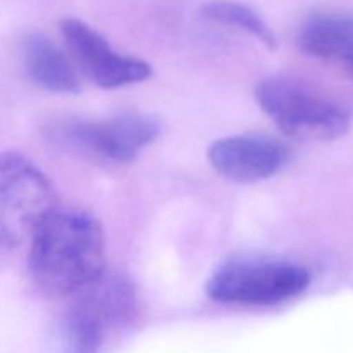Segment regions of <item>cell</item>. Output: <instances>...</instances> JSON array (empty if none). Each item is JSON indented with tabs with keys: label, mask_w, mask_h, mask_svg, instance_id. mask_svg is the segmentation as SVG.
Masks as SVG:
<instances>
[{
	"label": "cell",
	"mask_w": 353,
	"mask_h": 353,
	"mask_svg": "<svg viewBox=\"0 0 353 353\" xmlns=\"http://www.w3.org/2000/svg\"><path fill=\"white\" fill-rule=\"evenodd\" d=\"M30 240L31 278L45 295L54 299L78 295L103 276L102 224L86 210L55 207Z\"/></svg>",
	"instance_id": "6da1fadb"
},
{
	"label": "cell",
	"mask_w": 353,
	"mask_h": 353,
	"mask_svg": "<svg viewBox=\"0 0 353 353\" xmlns=\"http://www.w3.org/2000/svg\"><path fill=\"white\" fill-rule=\"evenodd\" d=\"M255 99L290 137L334 140L350 130V114L341 103L296 79H264L255 88Z\"/></svg>",
	"instance_id": "7a4b0ae2"
},
{
	"label": "cell",
	"mask_w": 353,
	"mask_h": 353,
	"mask_svg": "<svg viewBox=\"0 0 353 353\" xmlns=\"http://www.w3.org/2000/svg\"><path fill=\"white\" fill-rule=\"evenodd\" d=\"M57 207L54 185L34 162L17 152L0 154V248H16L33 236Z\"/></svg>",
	"instance_id": "3957f363"
},
{
	"label": "cell",
	"mask_w": 353,
	"mask_h": 353,
	"mask_svg": "<svg viewBox=\"0 0 353 353\" xmlns=\"http://www.w3.org/2000/svg\"><path fill=\"white\" fill-rule=\"evenodd\" d=\"M310 272L303 265L265 259L230 261L214 271L207 295L221 303L276 305L305 292Z\"/></svg>",
	"instance_id": "277c9868"
},
{
	"label": "cell",
	"mask_w": 353,
	"mask_h": 353,
	"mask_svg": "<svg viewBox=\"0 0 353 353\" xmlns=\"http://www.w3.org/2000/svg\"><path fill=\"white\" fill-rule=\"evenodd\" d=\"M159 123L145 114H123L109 119L72 121L62 138L85 157L102 164H128L159 137Z\"/></svg>",
	"instance_id": "5b68a950"
},
{
	"label": "cell",
	"mask_w": 353,
	"mask_h": 353,
	"mask_svg": "<svg viewBox=\"0 0 353 353\" xmlns=\"http://www.w3.org/2000/svg\"><path fill=\"white\" fill-rule=\"evenodd\" d=\"M79 295L64 321L69 353H99L107 327L131 317L137 300L131 286L103 276Z\"/></svg>",
	"instance_id": "8992f818"
},
{
	"label": "cell",
	"mask_w": 353,
	"mask_h": 353,
	"mask_svg": "<svg viewBox=\"0 0 353 353\" xmlns=\"http://www.w3.org/2000/svg\"><path fill=\"white\" fill-rule=\"evenodd\" d=\"M61 33L72 64L100 88H121L150 78V64L116 52L107 38L85 21L62 19Z\"/></svg>",
	"instance_id": "52a82bcc"
},
{
	"label": "cell",
	"mask_w": 353,
	"mask_h": 353,
	"mask_svg": "<svg viewBox=\"0 0 353 353\" xmlns=\"http://www.w3.org/2000/svg\"><path fill=\"white\" fill-rule=\"evenodd\" d=\"M210 165L234 183H257L278 174L288 161L285 145L261 134L221 138L207 152Z\"/></svg>",
	"instance_id": "ba28073f"
},
{
	"label": "cell",
	"mask_w": 353,
	"mask_h": 353,
	"mask_svg": "<svg viewBox=\"0 0 353 353\" xmlns=\"http://www.w3.org/2000/svg\"><path fill=\"white\" fill-rule=\"evenodd\" d=\"M303 52L353 72V14L327 12L307 21L299 33Z\"/></svg>",
	"instance_id": "9c48e42d"
},
{
	"label": "cell",
	"mask_w": 353,
	"mask_h": 353,
	"mask_svg": "<svg viewBox=\"0 0 353 353\" xmlns=\"http://www.w3.org/2000/svg\"><path fill=\"white\" fill-rule=\"evenodd\" d=\"M21 55L28 78L40 88L55 93H74L79 90V78L72 62L45 34H28L23 40Z\"/></svg>",
	"instance_id": "30bf717a"
},
{
	"label": "cell",
	"mask_w": 353,
	"mask_h": 353,
	"mask_svg": "<svg viewBox=\"0 0 353 353\" xmlns=\"http://www.w3.org/2000/svg\"><path fill=\"white\" fill-rule=\"evenodd\" d=\"M202 12L209 19L217 21V23L247 31L252 37L261 40L265 47L276 48V38L271 28L252 7L245 6V3L234 2V0H212L203 6Z\"/></svg>",
	"instance_id": "8fae6325"
}]
</instances>
